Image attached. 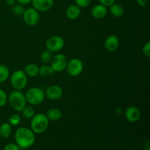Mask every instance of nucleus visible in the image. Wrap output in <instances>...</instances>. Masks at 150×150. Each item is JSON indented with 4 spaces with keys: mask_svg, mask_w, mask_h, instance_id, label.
<instances>
[{
    "mask_svg": "<svg viewBox=\"0 0 150 150\" xmlns=\"http://www.w3.org/2000/svg\"><path fill=\"white\" fill-rule=\"evenodd\" d=\"M15 140L16 144L21 149H28L34 144L35 136L31 129L22 127L17 129L15 133Z\"/></svg>",
    "mask_w": 150,
    "mask_h": 150,
    "instance_id": "nucleus-1",
    "label": "nucleus"
},
{
    "mask_svg": "<svg viewBox=\"0 0 150 150\" xmlns=\"http://www.w3.org/2000/svg\"><path fill=\"white\" fill-rule=\"evenodd\" d=\"M49 125V120L46 115L42 113H39L34 115L30 123L31 130L34 133L41 134L46 131Z\"/></svg>",
    "mask_w": 150,
    "mask_h": 150,
    "instance_id": "nucleus-2",
    "label": "nucleus"
},
{
    "mask_svg": "<svg viewBox=\"0 0 150 150\" xmlns=\"http://www.w3.org/2000/svg\"><path fill=\"white\" fill-rule=\"evenodd\" d=\"M7 102L15 111L21 112L26 105L25 95L19 90H13L7 96Z\"/></svg>",
    "mask_w": 150,
    "mask_h": 150,
    "instance_id": "nucleus-3",
    "label": "nucleus"
},
{
    "mask_svg": "<svg viewBox=\"0 0 150 150\" xmlns=\"http://www.w3.org/2000/svg\"><path fill=\"white\" fill-rule=\"evenodd\" d=\"M26 103L32 105H38L45 99V92L39 87H32L25 94Z\"/></svg>",
    "mask_w": 150,
    "mask_h": 150,
    "instance_id": "nucleus-4",
    "label": "nucleus"
},
{
    "mask_svg": "<svg viewBox=\"0 0 150 150\" xmlns=\"http://www.w3.org/2000/svg\"><path fill=\"white\" fill-rule=\"evenodd\" d=\"M27 76L24 71L16 70L10 75V83L15 90H22L27 85Z\"/></svg>",
    "mask_w": 150,
    "mask_h": 150,
    "instance_id": "nucleus-5",
    "label": "nucleus"
},
{
    "mask_svg": "<svg viewBox=\"0 0 150 150\" xmlns=\"http://www.w3.org/2000/svg\"><path fill=\"white\" fill-rule=\"evenodd\" d=\"M68 59L67 57L63 54H57L54 57H53L51 61V67L55 73L64 71L67 67Z\"/></svg>",
    "mask_w": 150,
    "mask_h": 150,
    "instance_id": "nucleus-6",
    "label": "nucleus"
},
{
    "mask_svg": "<svg viewBox=\"0 0 150 150\" xmlns=\"http://www.w3.org/2000/svg\"><path fill=\"white\" fill-rule=\"evenodd\" d=\"M64 45V40L62 37L54 35L48 38L45 42L46 49L51 52L54 53L62 49Z\"/></svg>",
    "mask_w": 150,
    "mask_h": 150,
    "instance_id": "nucleus-7",
    "label": "nucleus"
},
{
    "mask_svg": "<svg viewBox=\"0 0 150 150\" xmlns=\"http://www.w3.org/2000/svg\"><path fill=\"white\" fill-rule=\"evenodd\" d=\"M83 62H81V60L77 58L72 59L70 61H68L67 67H66V70H67L68 74L73 77H76V76L81 75V73L83 71Z\"/></svg>",
    "mask_w": 150,
    "mask_h": 150,
    "instance_id": "nucleus-8",
    "label": "nucleus"
},
{
    "mask_svg": "<svg viewBox=\"0 0 150 150\" xmlns=\"http://www.w3.org/2000/svg\"><path fill=\"white\" fill-rule=\"evenodd\" d=\"M40 13L33 7L28 8L25 10L23 14V21L28 26H35L40 21Z\"/></svg>",
    "mask_w": 150,
    "mask_h": 150,
    "instance_id": "nucleus-9",
    "label": "nucleus"
},
{
    "mask_svg": "<svg viewBox=\"0 0 150 150\" xmlns=\"http://www.w3.org/2000/svg\"><path fill=\"white\" fill-rule=\"evenodd\" d=\"M62 89L58 85H51L48 86L45 92L46 98L51 100H57L62 97Z\"/></svg>",
    "mask_w": 150,
    "mask_h": 150,
    "instance_id": "nucleus-10",
    "label": "nucleus"
},
{
    "mask_svg": "<svg viewBox=\"0 0 150 150\" xmlns=\"http://www.w3.org/2000/svg\"><path fill=\"white\" fill-rule=\"evenodd\" d=\"M33 8L39 13L47 12L51 10L54 5V0H32Z\"/></svg>",
    "mask_w": 150,
    "mask_h": 150,
    "instance_id": "nucleus-11",
    "label": "nucleus"
},
{
    "mask_svg": "<svg viewBox=\"0 0 150 150\" xmlns=\"http://www.w3.org/2000/svg\"><path fill=\"white\" fill-rule=\"evenodd\" d=\"M125 116L127 120L130 122L134 123L139 121L141 118V112L138 108L135 106H130L127 108L125 112Z\"/></svg>",
    "mask_w": 150,
    "mask_h": 150,
    "instance_id": "nucleus-12",
    "label": "nucleus"
},
{
    "mask_svg": "<svg viewBox=\"0 0 150 150\" xmlns=\"http://www.w3.org/2000/svg\"><path fill=\"white\" fill-rule=\"evenodd\" d=\"M104 46L110 52L115 51L120 46V40L116 35H111L107 37L104 42Z\"/></svg>",
    "mask_w": 150,
    "mask_h": 150,
    "instance_id": "nucleus-13",
    "label": "nucleus"
},
{
    "mask_svg": "<svg viewBox=\"0 0 150 150\" xmlns=\"http://www.w3.org/2000/svg\"><path fill=\"white\" fill-rule=\"evenodd\" d=\"M92 16L95 19H102L106 16L107 7L103 4H96L92 7L91 10Z\"/></svg>",
    "mask_w": 150,
    "mask_h": 150,
    "instance_id": "nucleus-14",
    "label": "nucleus"
},
{
    "mask_svg": "<svg viewBox=\"0 0 150 150\" xmlns=\"http://www.w3.org/2000/svg\"><path fill=\"white\" fill-rule=\"evenodd\" d=\"M65 14L67 18L70 20L77 19L81 15V7L76 4H71L67 8Z\"/></svg>",
    "mask_w": 150,
    "mask_h": 150,
    "instance_id": "nucleus-15",
    "label": "nucleus"
},
{
    "mask_svg": "<svg viewBox=\"0 0 150 150\" xmlns=\"http://www.w3.org/2000/svg\"><path fill=\"white\" fill-rule=\"evenodd\" d=\"M47 118L49 120H52V121H57V120H60L62 117V113L60 111L59 108H50L47 111L46 114Z\"/></svg>",
    "mask_w": 150,
    "mask_h": 150,
    "instance_id": "nucleus-16",
    "label": "nucleus"
},
{
    "mask_svg": "<svg viewBox=\"0 0 150 150\" xmlns=\"http://www.w3.org/2000/svg\"><path fill=\"white\" fill-rule=\"evenodd\" d=\"M24 73L29 77H35L39 75V67L36 64L29 63L25 67Z\"/></svg>",
    "mask_w": 150,
    "mask_h": 150,
    "instance_id": "nucleus-17",
    "label": "nucleus"
},
{
    "mask_svg": "<svg viewBox=\"0 0 150 150\" xmlns=\"http://www.w3.org/2000/svg\"><path fill=\"white\" fill-rule=\"evenodd\" d=\"M124 7L120 4L114 3L112 5L110 6V13L113 16L116 18H120L124 14Z\"/></svg>",
    "mask_w": 150,
    "mask_h": 150,
    "instance_id": "nucleus-18",
    "label": "nucleus"
},
{
    "mask_svg": "<svg viewBox=\"0 0 150 150\" xmlns=\"http://www.w3.org/2000/svg\"><path fill=\"white\" fill-rule=\"evenodd\" d=\"M55 73L51 65L43 64L39 67V75L42 77H49Z\"/></svg>",
    "mask_w": 150,
    "mask_h": 150,
    "instance_id": "nucleus-19",
    "label": "nucleus"
},
{
    "mask_svg": "<svg viewBox=\"0 0 150 150\" xmlns=\"http://www.w3.org/2000/svg\"><path fill=\"white\" fill-rule=\"evenodd\" d=\"M12 132V126L9 123H3L0 125V136L2 138H8Z\"/></svg>",
    "mask_w": 150,
    "mask_h": 150,
    "instance_id": "nucleus-20",
    "label": "nucleus"
},
{
    "mask_svg": "<svg viewBox=\"0 0 150 150\" xmlns=\"http://www.w3.org/2000/svg\"><path fill=\"white\" fill-rule=\"evenodd\" d=\"M10 77V70L7 66L0 64V83L6 81Z\"/></svg>",
    "mask_w": 150,
    "mask_h": 150,
    "instance_id": "nucleus-21",
    "label": "nucleus"
},
{
    "mask_svg": "<svg viewBox=\"0 0 150 150\" xmlns=\"http://www.w3.org/2000/svg\"><path fill=\"white\" fill-rule=\"evenodd\" d=\"M22 113V116L26 119H32L35 114V110L31 106H25L21 111Z\"/></svg>",
    "mask_w": 150,
    "mask_h": 150,
    "instance_id": "nucleus-22",
    "label": "nucleus"
},
{
    "mask_svg": "<svg viewBox=\"0 0 150 150\" xmlns=\"http://www.w3.org/2000/svg\"><path fill=\"white\" fill-rule=\"evenodd\" d=\"M53 58V55H52V52H51L48 50H45V51H42L40 55V59L41 61L43 63L46 64V63H49L51 61Z\"/></svg>",
    "mask_w": 150,
    "mask_h": 150,
    "instance_id": "nucleus-23",
    "label": "nucleus"
},
{
    "mask_svg": "<svg viewBox=\"0 0 150 150\" xmlns=\"http://www.w3.org/2000/svg\"><path fill=\"white\" fill-rule=\"evenodd\" d=\"M12 10H13V13H14L15 15L18 16H23V13L25 11V9L23 7V6L21 4H14L13 6V8H12Z\"/></svg>",
    "mask_w": 150,
    "mask_h": 150,
    "instance_id": "nucleus-24",
    "label": "nucleus"
},
{
    "mask_svg": "<svg viewBox=\"0 0 150 150\" xmlns=\"http://www.w3.org/2000/svg\"><path fill=\"white\" fill-rule=\"evenodd\" d=\"M21 122V117L17 114H12L8 120V123L11 126L18 125Z\"/></svg>",
    "mask_w": 150,
    "mask_h": 150,
    "instance_id": "nucleus-25",
    "label": "nucleus"
},
{
    "mask_svg": "<svg viewBox=\"0 0 150 150\" xmlns=\"http://www.w3.org/2000/svg\"><path fill=\"white\" fill-rule=\"evenodd\" d=\"M7 103V95L3 89H0V107H3Z\"/></svg>",
    "mask_w": 150,
    "mask_h": 150,
    "instance_id": "nucleus-26",
    "label": "nucleus"
},
{
    "mask_svg": "<svg viewBox=\"0 0 150 150\" xmlns=\"http://www.w3.org/2000/svg\"><path fill=\"white\" fill-rule=\"evenodd\" d=\"M76 5L79 7H86L90 4L92 0H75Z\"/></svg>",
    "mask_w": 150,
    "mask_h": 150,
    "instance_id": "nucleus-27",
    "label": "nucleus"
},
{
    "mask_svg": "<svg viewBox=\"0 0 150 150\" xmlns=\"http://www.w3.org/2000/svg\"><path fill=\"white\" fill-rule=\"evenodd\" d=\"M142 52L144 55L147 58L150 57V42H147L146 44H144L142 48Z\"/></svg>",
    "mask_w": 150,
    "mask_h": 150,
    "instance_id": "nucleus-28",
    "label": "nucleus"
},
{
    "mask_svg": "<svg viewBox=\"0 0 150 150\" xmlns=\"http://www.w3.org/2000/svg\"><path fill=\"white\" fill-rule=\"evenodd\" d=\"M3 150H21V148L16 144L10 143L5 145Z\"/></svg>",
    "mask_w": 150,
    "mask_h": 150,
    "instance_id": "nucleus-29",
    "label": "nucleus"
},
{
    "mask_svg": "<svg viewBox=\"0 0 150 150\" xmlns=\"http://www.w3.org/2000/svg\"><path fill=\"white\" fill-rule=\"evenodd\" d=\"M116 0H99L100 4H103L105 7H110L111 5H112L114 3H115Z\"/></svg>",
    "mask_w": 150,
    "mask_h": 150,
    "instance_id": "nucleus-30",
    "label": "nucleus"
},
{
    "mask_svg": "<svg viewBox=\"0 0 150 150\" xmlns=\"http://www.w3.org/2000/svg\"><path fill=\"white\" fill-rule=\"evenodd\" d=\"M136 2L141 7H146L149 2V0H136Z\"/></svg>",
    "mask_w": 150,
    "mask_h": 150,
    "instance_id": "nucleus-31",
    "label": "nucleus"
},
{
    "mask_svg": "<svg viewBox=\"0 0 150 150\" xmlns=\"http://www.w3.org/2000/svg\"><path fill=\"white\" fill-rule=\"evenodd\" d=\"M18 4H22V5H25V4H28L29 3L32 2V0H16Z\"/></svg>",
    "mask_w": 150,
    "mask_h": 150,
    "instance_id": "nucleus-32",
    "label": "nucleus"
},
{
    "mask_svg": "<svg viewBox=\"0 0 150 150\" xmlns=\"http://www.w3.org/2000/svg\"><path fill=\"white\" fill-rule=\"evenodd\" d=\"M6 4L9 6H13L16 3V0H5Z\"/></svg>",
    "mask_w": 150,
    "mask_h": 150,
    "instance_id": "nucleus-33",
    "label": "nucleus"
},
{
    "mask_svg": "<svg viewBox=\"0 0 150 150\" xmlns=\"http://www.w3.org/2000/svg\"><path fill=\"white\" fill-rule=\"evenodd\" d=\"M146 150H150V149H146Z\"/></svg>",
    "mask_w": 150,
    "mask_h": 150,
    "instance_id": "nucleus-34",
    "label": "nucleus"
}]
</instances>
